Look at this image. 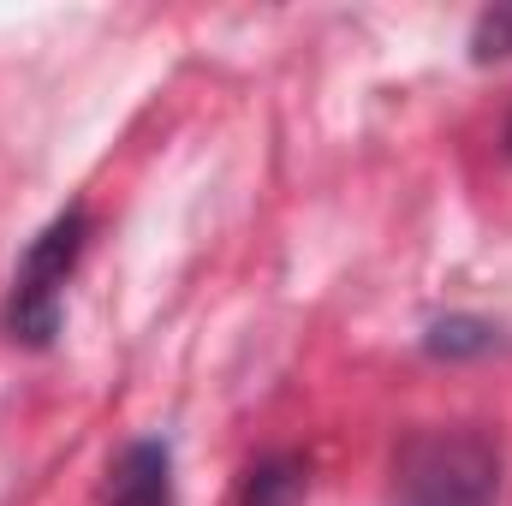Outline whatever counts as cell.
Listing matches in <instances>:
<instances>
[{
  "mask_svg": "<svg viewBox=\"0 0 512 506\" xmlns=\"http://www.w3.org/2000/svg\"><path fill=\"white\" fill-rule=\"evenodd\" d=\"M90 239V215L84 209H66L54 215L12 274V298H6V334L24 340V346H54L60 334V316H66V280L84 256Z\"/></svg>",
  "mask_w": 512,
  "mask_h": 506,
  "instance_id": "obj_2",
  "label": "cell"
},
{
  "mask_svg": "<svg viewBox=\"0 0 512 506\" xmlns=\"http://www.w3.org/2000/svg\"><path fill=\"white\" fill-rule=\"evenodd\" d=\"M102 506H173V453L167 441H131L126 453L108 465Z\"/></svg>",
  "mask_w": 512,
  "mask_h": 506,
  "instance_id": "obj_3",
  "label": "cell"
},
{
  "mask_svg": "<svg viewBox=\"0 0 512 506\" xmlns=\"http://www.w3.org/2000/svg\"><path fill=\"white\" fill-rule=\"evenodd\" d=\"M298 489H304V465L298 459H274V465L251 471V501L245 506H286Z\"/></svg>",
  "mask_w": 512,
  "mask_h": 506,
  "instance_id": "obj_5",
  "label": "cell"
},
{
  "mask_svg": "<svg viewBox=\"0 0 512 506\" xmlns=\"http://www.w3.org/2000/svg\"><path fill=\"white\" fill-rule=\"evenodd\" d=\"M423 346H429L435 358H471V352H489V346H495V328L477 322V316H447V322L429 328Z\"/></svg>",
  "mask_w": 512,
  "mask_h": 506,
  "instance_id": "obj_4",
  "label": "cell"
},
{
  "mask_svg": "<svg viewBox=\"0 0 512 506\" xmlns=\"http://www.w3.org/2000/svg\"><path fill=\"white\" fill-rule=\"evenodd\" d=\"M501 501V441L477 423L417 429L393 453L387 506H495Z\"/></svg>",
  "mask_w": 512,
  "mask_h": 506,
  "instance_id": "obj_1",
  "label": "cell"
},
{
  "mask_svg": "<svg viewBox=\"0 0 512 506\" xmlns=\"http://www.w3.org/2000/svg\"><path fill=\"white\" fill-rule=\"evenodd\" d=\"M512 54V6H489L471 30V60L489 66V60H507Z\"/></svg>",
  "mask_w": 512,
  "mask_h": 506,
  "instance_id": "obj_6",
  "label": "cell"
}]
</instances>
